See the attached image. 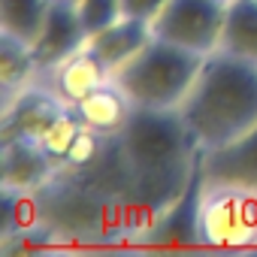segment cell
Listing matches in <instances>:
<instances>
[{"label":"cell","mask_w":257,"mask_h":257,"mask_svg":"<svg viewBox=\"0 0 257 257\" xmlns=\"http://www.w3.org/2000/svg\"><path fill=\"white\" fill-rule=\"evenodd\" d=\"M179 112L200 152L236 143L257 124V61L224 49L206 55Z\"/></svg>","instance_id":"obj_1"},{"label":"cell","mask_w":257,"mask_h":257,"mask_svg":"<svg viewBox=\"0 0 257 257\" xmlns=\"http://www.w3.org/2000/svg\"><path fill=\"white\" fill-rule=\"evenodd\" d=\"M121 155L134 170L146 197L167 191V185H185L197 161V143L179 109L134 106L121 124Z\"/></svg>","instance_id":"obj_2"},{"label":"cell","mask_w":257,"mask_h":257,"mask_svg":"<svg viewBox=\"0 0 257 257\" xmlns=\"http://www.w3.org/2000/svg\"><path fill=\"white\" fill-rule=\"evenodd\" d=\"M206 55L173 46L161 37H152L149 46L127 64L112 70V82L127 94L134 106L152 109H179L188 97Z\"/></svg>","instance_id":"obj_3"},{"label":"cell","mask_w":257,"mask_h":257,"mask_svg":"<svg viewBox=\"0 0 257 257\" xmlns=\"http://www.w3.org/2000/svg\"><path fill=\"white\" fill-rule=\"evenodd\" d=\"M227 7L230 0H167L152 22V34L197 55H212L221 49Z\"/></svg>","instance_id":"obj_4"},{"label":"cell","mask_w":257,"mask_h":257,"mask_svg":"<svg viewBox=\"0 0 257 257\" xmlns=\"http://www.w3.org/2000/svg\"><path fill=\"white\" fill-rule=\"evenodd\" d=\"M200 236L206 245L236 248L257 236V194L218 188L215 197L203 200Z\"/></svg>","instance_id":"obj_5"},{"label":"cell","mask_w":257,"mask_h":257,"mask_svg":"<svg viewBox=\"0 0 257 257\" xmlns=\"http://www.w3.org/2000/svg\"><path fill=\"white\" fill-rule=\"evenodd\" d=\"M206 176H203V158L197 152V161L191 167V176L185 188L158 212V221L152 224L146 245H194L203 242L200 224H203V191H206Z\"/></svg>","instance_id":"obj_6"},{"label":"cell","mask_w":257,"mask_h":257,"mask_svg":"<svg viewBox=\"0 0 257 257\" xmlns=\"http://www.w3.org/2000/svg\"><path fill=\"white\" fill-rule=\"evenodd\" d=\"M88 46V31L79 19V10L73 4H61V0H49V13L40 28V37L31 43L37 70L61 67L67 58L82 52Z\"/></svg>","instance_id":"obj_7"},{"label":"cell","mask_w":257,"mask_h":257,"mask_svg":"<svg viewBox=\"0 0 257 257\" xmlns=\"http://www.w3.org/2000/svg\"><path fill=\"white\" fill-rule=\"evenodd\" d=\"M200 158H203V176L212 188L257 194V124L236 143L200 152Z\"/></svg>","instance_id":"obj_8"},{"label":"cell","mask_w":257,"mask_h":257,"mask_svg":"<svg viewBox=\"0 0 257 257\" xmlns=\"http://www.w3.org/2000/svg\"><path fill=\"white\" fill-rule=\"evenodd\" d=\"M70 103L52 97L40 88H28L19 94L13 109L4 118V140H40L46 127L67 109Z\"/></svg>","instance_id":"obj_9"},{"label":"cell","mask_w":257,"mask_h":257,"mask_svg":"<svg viewBox=\"0 0 257 257\" xmlns=\"http://www.w3.org/2000/svg\"><path fill=\"white\" fill-rule=\"evenodd\" d=\"M152 25L143 19H131V16H121L118 22H112L109 28L97 31L88 37V49L106 64V70H118L121 64H127L134 55H140L149 40H152Z\"/></svg>","instance_id":"obj_10"},{"label":"cell","mask_w":257,"mask_h":257,"mask_svg":"<svg viewBox=\"0 0 257 257\" xmlns=\"http://www.w3.org/2000/svg\"><path fill=\"white\" fill-rule=\"evenodd\" d=\"M52 173V158L37 140H4V185L19 191L40 188Z\"/></svg>","instance_id":"obj_11"},{"label":"cell","mask_w":257,"mask_h":257,"mask_svg":"<svg viewBox=\"0 0 257 257\" xmlns=\"http://www.w3.org/2000/svg\"><path fill=\"white\" fill-rule=\"evenodd\" d=\"M112 79V73L106 70V64L85 46L82 52H76L73 58H67L58 73H55V88L58 97L67 100L70 106H76L79 100H85L91 91H97L100 85H106Z\"/></svg>","instance_id":"obj_12"},{"label":"cell","mask_w":257,"mask_h":257,"mask_svg":"<svg viewBox=\"0 0 257 257\" xmlns=\"http://www.w3.org/2000/svg\"><path fill=\"white\" fill-rule=\"evenodd\" d=\"M73 109H76V115L82 118L85 127H91V131H97V134H115V131H121V124L127 121L134 103L127 100V94L109 79L106 85L91 91L85 100H79Z\"/></svg>","instance_id":"obj_13"},{"label":"cell","mask_w":257,"mask_h":257,"mask_svg":"<svg viewBox=\"0 0 257 257\" xmlns=\"http://www.w3.org/2000/svg\"><path fill=\"white\" fill-rule=\"evenodd\" d=\"M221 49L257 61V0H230Z\"/></svg>","instance_id":"obj_14"},{"label":"cell","mask_w":257,"mask_h":257,"mask_svg":"<svg viewBox=\"0 0 257 257\" xmlns=\"http://www.w3.org/2000/svg\"><path fill=\"white\" fill-rule=\"evenodd\" d=\"M49 13V0H0V31L25 43L40 37V28Z\"/></svg>","instance_id":"obj_15"},{"label":"cell","mask_w":257,"mask_h":257,"mask_svg":"<svg viewBox=\"0 0 257 257\" xmlns=\"http://www.w3.org/2000/svg\"><path fill=\"white\" fill-rule=\"evenodd\" d=\"M34 70H37V61H34L31 43L0 31V82H4V88L22 85Z\"/></svg>","instance_id":"obj_16"},{"label":"cell","mask_w":257,"mask_h":257,"mask_svg":"<svg viewBox=\"0 0 257 257\" xmlns=\"http://www.w3.org/2000/svg\"><path fill=\"white\" fill-rule=\"evenodd\" d=\"M82 131H85L82 118L76 115L73 106H67V109L46 127V134H43L37 143L46 149V155H49L52 161H67V155H70V149H73V143L79 140Z\"/></svg>","instance_id":"obj_17"},{"label":"cell","mask_w":257,"mask_h":257,"mask_svg":"<svg viewBox=\"0 0 257 257\" xmlns=\"http://www.w3.org/2000/svg\"><path fill=\"white\" fill-rule=\"evenodd\" d=\"M76 10H79V19H82L88 37L103 31V28H109L112 22H118L124 16L121 13V0H82Z\"/></svg>","instance_id":"obj_18"},{"label":"cell","mask_w":257,"mask_h":257,"mask_svg":"<svg viewBox=\"0 0 257 257\" xmlns=\"http://www.w3.org/2000/svg\"><path fill=\"white\" fill-rule=\"evenodd\" d=\"M97 152H100V134L91 131V127H85V131L79 134V140L73 143V149H70V155H67L64 164H70V167H88L91 161H97Z\"/></svg>","instance_id":"obj_19"},{"label":"cell","mask_w":257,"mask_h":257,"mask_svg":"<svg viewBox=\"0 0 257 257\" xmlns=\"http://www.w3.org/2000/svg\"><path fill=\"white\" fill-rule=\"evenodd\" d=\"M167 7V0H121V13L131 19H143V22H155L158 13Z\"/></svg>","instance_id":"obj_20"},{"label":"cell","mask_w":257,"mask_h":257,"mask_svg":"<svg viewBox=\"0 0 257 257\" xmlns=\"http://www.w3.org/2000/svg\"><path fill=\"white\" fill-rule=\"evenodd\" d=\"M61 4H73V7H79V4H82V0H61Z\"/></svg>","instance_id":"obj_21"}]
</instances>
